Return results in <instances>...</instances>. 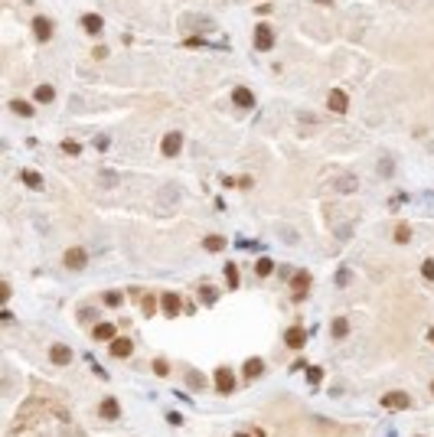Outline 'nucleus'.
Segmentation results:
<instances>
[{
    "instance_id": "37",
    "label": "nucleus",
    "mask_w": 434,
    "mask_h": 437,
    "mask_svg": "<svg viewBox=\"0 0 434 437\" xmlns=\"http://www.w3.org/2000/svg\"><path fill=\"white\" fill-rule=\"evenodd\" d=\"M317 4H330V0H317Z\"/></svg>"
},
{
    "instance_id": "4",
    "label": "nucleus",
    "mask_w": 434,
    "mask_h": 437,
    "mask_svg": "<svg viewBox=\"0 0 434 437\" xmlns=\"http://www.w3.org/2000/svg\"><path fill=\"white\" fill-rule=\"evenodd\" d=\"M160 150H163V157H176L183 150V134H180V131H170V134L163 137Z\"/></svg>"
},
{
    "instance_id": "19",
    "label": "nucleus",
    "mask_w": 434,
    "mask_h": 437,
    "mask_svg": "<svg viewBox=\"0 0 434 437\" xmlns=\"http://www.w3.org/2000/svg\"><path fill=\"white\" fill-rule=\"evenodd\" d=\"M203 248H206V252H222V248H225V238H222V235H209V238L203 241Z\"/></svg>"
},
{
    "instance_id": "28",
    "label": "nucleus",
    "mask_w": 434,
    "mask_h": 437,
    "mask_svg": "<svg viewBox=\"0 0 434 437\" xmlns=\"http://www.w3.org/2000/svg\"><path fill=\"white\" fill-rule=\"evenodd\" d=\"M408 238H411V228H408V225H398V228H395V241H398V245H405Z\"/></svg>"
},
{
    "instance_id": "14",
    "label": "nucleus",
    "mask_w": 434,
    "mask_h": 437,
    "mask_svg": "<svg viewBox=\"0 0 434 437\" xmlns=\"http://www.w3.org/2000/svg\"><path fill=\"white\" fill-rule=\"evenodd\" d=\"M82 26H85V33L98 36V33H101V26H105V20H101L98 13H85V17H82Z\"/></svg>"
},
{
    "instance_id": "27",
    "label": "nucleus",
    "mask_w": 434,
    "mask_h": 437,
    "mask_svg": "<svg viewBox=\"0 0 434 437\" xmlns=\"http://www.w3.org/2000/svg\"><path fill=\"white\" fill-rule=\"evenodd\" d=\"M62 150H66L69 157H79V154H82V144H75V141H62Z\"/></svg>"
},
{
    "instance_id": "30",
    "label": "nucleus",
    "mask_w": 434,
    "mask_h": 437,
    "mask_svg": "<svg viewBox=\"0 0 434 437\" xmlns=\"http://www.w3.org/2000/svg\"><path fill=\"white\" fill-rule=\"evenodd\" d=\"M105 303H108V307H121V294H118V290H108V294H105Z\"/></svg>"
},
{
    "instance_id": "2",
    "label": "nucleus",
    "mask_w": 434,
    "mask_h": 437,
    "mask_svg": "<svg viewBox=\"0 0 434 437\" xmlns=\"http://www.w3.org/2000/svg\"><path fill=\"white\" fill-rule=\"evenodd\" d=\"M382 405L389 408V411H405V408L411 405V398L405 392H385L382 395Z\"/></svg>"
},
{
    "instance_id": "21",
    "label": "nucleus",
    "mask_w": 434,
    "mask_h": 437,
    "mask_svg": "<svg viewBox=\"0 0 434 437\" xmlns=\"http://www.w3.org/2000/svg\"><path fill=\"white\" fill-rule=\"evenodd\" d=\"M141 310H144V317H154V314H157V297H154V294H144Z\"/></svg>"
},
{
    "instance_id": "38",
    "label": "nucleus",
    "mask_w": 434,
    "mask_h": 437,
    "mask_svg": "<svg viewBox=\"0 0 434 437\" xmlns=\"http://www.w3.org/2000/svg\"><path fill=\"white\" fill-rule=\"evenodd\" d=\"M235 437H248V434H235Z\"/></svg>"
},
{
    "instance_id": "39",
    "label": "nucleus",
    "mask_w": 434,
    "mask_h": 437,
    "mask_svg": "<svg viewBox=\"0 0 434 437\" xmlns=\"http://www.w3.org/2000/svg\"><path fill=\"white\" fill-rule=\"evenodd\" d=\"M431 392H434V382H431Z\"/></svg>"
},
{
    "instance_id": "6",
    "label": "nucleus",
    "mask_w": 434,
    "mask_h": 437,
    "mask_svg": "<svg viewBox=\"0 0 434 437\" xmlns=\"http://www.w3.org/2000/svg\"><path fill=\"white\" fill-rule=\"evenodd\" d=\"M274 46V33H271V26H265V23H258V30H255V49H271Z\"/></svg>"
},
{
    "instance_id": "10",
    "label": "nucleus",
    "mask_w": 434,
    "mask_h": 437,
    "mask_svg": "<svg viewBox=\"0 0 434 437\" xmlns=\"http://www.w3.org/2000/svg\"><path fill=\"white\" fill-rule=\"evenodd\" d=\"M33 36H36L39 43H49V39H52V23L46 17H36V20H33Z\"/></svg>"
},
{
    "instance_id": "29",
    "label": "nucleus",
    "mask_w": 434,
    "mask_h": 437,
    "mask_svg": "<svg viewBox=\"0 0 434 437\" xmlns=\"http://www.w3.org/2000/svg\"><path fill=\"white\" fill-rule=\"evenodd\" d=\"M349 333V327H346V320H333V336L340 339V336H346Z\"/></svg>"
},
{
    "instance_id": "18",
    "label": "nucleus",
    "mask_w": 434,
    "mask_h": 437,
    "mask_svg": "<svg viewBox=\"0 0 434 437\" xmlns=\"http://www.w3.org/2000/svg\"><path fill=\"white\" fill-rule=\"evenodd\" d=\"M52 98H56V88H52V85H39L36 88V101H39V105H49Z\"/></svg>"
},
{
    "instance_id": "15",
    "label": "nucleus",
    "mask_w": 434,
    "mask_h": 437,
    "mask_svg": "<svg viewBox=\"0 0 434 437\" xmlns=\"http://www.w3.org/2000/svg\"><path fill=\"white\" fill-rule=\"evenodd\" d=\"M118 414H121V405H118V398H105V401H101V418L114 421Z\"/></svg>"
},
{
    "instance_id": "5",
    "label": "nucleus",
    "mask_w": 434,
    "mask_h": 437,
    "mask_svg": "<svg viewBox=\"0 0 434 437\" xmlns=\"http://www.w3.org/2000/svg\"><path fill=\"white\" fill-rule=\"evenodd\" d=\"M327 108L333 111V114H346V108H349V98H346V92L333 88V92H330V98H327Z\"/></svg>"
},
{
    "instance_id": "20",
    "label": "nucleus",
    "mask_w": 434,
    "mask_h": 437,
    "mask_svg": "<svg viewBox=\"0 0 434 437\" xmlns=\"http://www.w3.org/2000/svg\"><path fill=\"white\" fill-rule=\"evenodd\" d=\"M10 111H17V114L20 117H33V105H30V101H10Z\"/></svg>"
},
{
    "instance_id": "13",
    "label": "nucleus",
    "mask_w": 434,
    "mask_h": 437,
    "mask_svg": "<svg viewBox=\"0 0 434 437\" xmlns=\"http://www.w3.org/2000/svg\"><path fill=\"white\" fill-rule=\"evenodd\" d=\"M131 349H134V346H131V339H128V336H114V339H111V356L128 359V356H131Z\"/></svg>"
},
{
    "instance_id": "31",
    "label": "nucleus",
    "mask_w": 434,
    "mask_h": 437,
    "mask_svg": "<svg viewBox=\"0 0 434 437\" xmlns=\"http://www.w3.org/2000/svg\"><path fill=\"white\" fill-rule=\"evenodd\" d=\"M154 372H157V376H167V372H170V362H167V359H154Z\"/></svg>"
},
{
    "instance_id": "26",
    "label": "nucleus",
    "mask_w": 434,
    "mask_h": 437,
    "mask_svg": "<svg viewBox=\"0 0 434 437\" xmlns=\"http://www.w3.org/2000/svg\"><path fill=\"white\" fill-rule=\"evenodd\" d=\"M225 281H229V287H238V268L235 265H225Z\"/></svg>"
},
{
    "instance_id": "23",
    "label": "nucleus",
    "mask_w": 434,
    "mask_h": 437,
    "mask_svg": "<svg viewBox=\"0 0 434 437\" xmlns=\"http://www.w3.org/2000/svg\"><path fill=\"white\" fill-rule=\"evenodd\" d=\"M23 183L33 186V190H39V186H43V176H39V173H33V170H26V173H23Z\"/></svg>"
},
{
    "instance_id": "1",
    "label": "nucleus",
    "mask_w": 434,
    "mask_h": 437,
    "mask_svg": "<svg viewBox=\"0 0 434 437\" xmlns=\"http://www.w3.org/2000/svg\"><path fill=\"white\" fill-rule=\"evenodd\" d=\"M85 261H88L85 248H69V252L62 255V265H66L69 271H82V268H85Z\"/></svg>"
},
{
    "instance_id": "16",
    "label": "nucleus",
    "mask_w": 434,
    "mask_h": 437,
    "mask_svg": "<svg viewBox=\"0 0 434 437\" xmlns=\"http://www.w3.org/2000/svg\"><path fill=\"white\" fill-rule=\"evenodd\" d=\"M232 98H235L238 108H255V95L248 92V88H235V92H232Z\"/></svg>"
},
{
    "instance_id": "35",
    "label": "nucleus",
    "mask_w": 434,
    "mask_h": 437,
    "mask_svg": "<svg viewBox=\"0 0 434 437\" xmlns=\"http://www.w3.org/2000/svg\"><path fill=\"white\" fill-rule=\"evenodd\" d=\"M428 339H431V343H434V327H431V330H428Z\"/></svg>"
},
{
    "instance_id": "25",
    "label": "nucleus",
    "mask_w": 434,
    "mask_h": 437,
    "mask_svg": "<svg viewBox=\"0 0 434 437\" xmlns=\"http://www.w3.org/2000/svg\"><path fill=\"white\" fill-rule=\"evenodd\" d=\"M216 287H199V300H203V303H216Z\"/></svg>"
},
{
    "instance_id": "33",
    "label": "nucleus",
    "mask_w": 434,
    "mask_h": 437,
    "mask_svg": "<svg viewBox=\"0 0 434 437\" xmlns=\"http://www.w3.org/2000/svg\"><path fill=\"white\" fill-rule=\"evenodd\" d=\"M336 186H340V190H356V179H353V176H346V179H340Z\"/></svg>"
},
{
    "instance_id": "34",
    "label": "nucleus",
    "mask_w": 434,
    "mask_h": 437,
    "mask_svg": "<svg viewBox=\"0 0 434 437\" xmlns=\"http://www.w3.org/2000/svg\"><path fill=\"white\" fill-rule=\"evenodd\" d=\"M0 300H4V303L10 300V284H7V281H4V287H0Z\"/></svg>"
},
{
    "instance_id": "17",
    "label": "nucleus",
    "mask_w": 434,
    "mask_h": 437,
    "mask_svg": "<svg viewBox=\"0 0 434 437\" xmlns=\"http://www.w3.org/2000/svg\"><path fill=\"white\" fill-rule=\"evenodd\" d=\"M95 339H114V323H98V327L92 330Z\"/></svg>"
},
{
    "instance_id": "3",
    "label": "nucleus",
    "mask_w": 434,
    "mask_h": 437,
    "mask_svg": "<svg viewBox=\"0 0 434 437\" xmlns=\"http://www.w3.org/2000/svg\"><path fill=\"white\" fill-rule=\"evenodd\" d=\"M216 392L219 395H232V392H235V376H232V369H225V365L216 372Z\"/></svg>"
},
{
    "instance_id": "36",
    "label": "nucleus",
    "mask_w": 434,
    "mask_h": 437,
    "mask_svg": "<svg viewBox=\"0 0 434 437\" xmlns=\"http://www.w3.org/2000/svg\"><path fill=\"white\" fill-rule=\"evenodd\" d=\"M255 437H265V431H258V434H255Z\"/></svg>"
},
{
    "instance_id": "9",
    "label": "nucleus",
    "mask_w": 434,
    "mask_h": 437,
    "mask_svg": "<svg viewBox=\"0 0 434 437\" xmlns=\"http://www.w3.org/2000/svg\"><path fill=\"white\" fill-rule=\"evenodd\" d=\"M284 343H287V349H304L307 330H304V327H291V330L284 333Z\"/></svg>"
},
{
    "instance_id": "11",
    "label": "nucleus",
    "mask_w": 434,
    "mask_h": 437,
    "mask_svg": "<svg viewBox=\"0 0 434 437\" xmlns=\"http://www.w3.org/2000/svg\"><path fill=\"white\" fill-rule=\"evenodd\" d=\"M49 359H52V365H69V362H72V349L62 346V343H56L49 349Z\"/></svg>"
},
{
    "instance_id": "7",
    "label": "nucleus",
    "mask_w": 434,
    "mask_h": 437,
    "mask_svg": "<svg viewBox=\"0 0 434 437\" xmlns=\"http://www.w3.org/2000/svg\"><path fill=\"white\" fill-rule=\"evenodd\" d=\"M291 287H294V300H304L307 287H310V271H297L291 277Z\"/></svg>"
},
{
    "instance_id": "24",
    "label": "nucleus",
    "mask_w": 434,
    "mask_h": 437,
    "mask_svg": "<svg viewBox=\"0 0 434 437\" xmlns=\"http://www.w3.org/2000/svg\"><path fill=\"white\" fill-rule=\"evenodd\" d=\"M307 382H310V385L317 388V385L323 382V369H317V365H310V369H307Z\"/></svg>"
},
{
    "instance_id": "32",
    "label": "nucleus",
    "mask_w": 434,
    "mask_h": 437,
    "mask_svg": "<svg viewBox=\"0 0 434 437\" xmlns=\"http://www.w3.org/2000/svg\"><path fill=\"white\" fill-rule=\"evenodd\" d=\"M421 274L428 277V281H434V258H428V261L421 265Z\"/></svg>"
},
{
    "instance_id": "12",
    "label": "nucleus",
    "mask_w": 434,
    "mask_h": 437,
    "mask_svg": "<svg viewBox=\"0 0 434 437\" xmlns=\"http://www.w3.org/2000/svg\"><path fill=\"white\" fill-rule=\"evenodd\" d=\"M242 376H245V379H258V376H265V359L252 356V359H248V362L242 365Z\"/></svg>"
},
{
    "instance_id": "8",
    "label": "nucleus",
    "mask_w": 434,
    "mask_h": 437,
    "mask_svg": "<svg viewBox=\"0 0 434 437\" xmlns=\"http://www.w3.org/2000/svg\"><path fill=\"white\" fill-rule=\"evenodd\" d=\"M160 310H163V317H170V320H173V317L183 310L180 297H176V294H160Z\"/></svg>"
},
{
    "instance_id": "22",
    "label": "nucleus",
    "mask_w": 434,
    "mask_h": 437,
    "mask_svg": "<svg viewBox=\"0 0 434 437\" xmlns=\"http://www.w3.org/2000/svg\"><path fill=\"white\" fill-rule=\"evenodd\" d=\"M271 271H274V261H271V258H258V265H255V274H258V277H268Z\"/></svg>"
}]
</instances>
